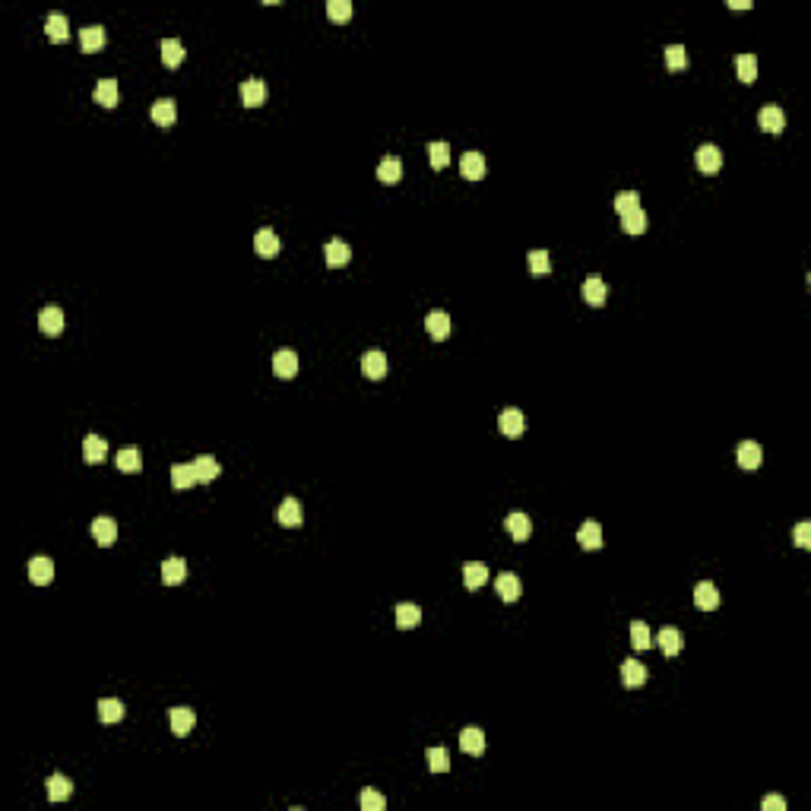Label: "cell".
Instances as JSON below:
<instances>
[{
	"instance_id": "obj_1",
	"label": "cell",
	"mask_w": 811,
	"mask_h": 811,
	"mask_svg": "<svg viewBox=\"0 0 811 811\" xmlns=\"http://www.w3.org/2000/svg\"><path fill=\"white\" fill-rule=\"evenodd\" d=\"M460 172H463V178H466V181H482V178H485V172H489V165H485V156H482V152H475V149L463 152Z\"/></svg>"
},
{
	"instance_id": "obj_2",
	"label": "cell",
	"mask_w": 811,
	"mask_h": 811,
	"mask_svg": "<svg viewBox=\"0 0 811 811\" xmlns=\"http://www.w3.org/2000/svg\"><path fill=\"white\" fill-rule=\"evenodd\" d=\"M38 330H42L45 336H61L64 333V311L57 308V304L42 308V314H38Z\"/></svg>"
},
{
	"instance_id": "obj_3",
	"label": "cell",
	"mask_w": 811,
	"mask_h": 811,
	"mask_svg": "<svg viewBox=\"0 0 811 811\" xmlns=\"http://www.w3.org/2000/svg\"><path fill=\"white\" fill-rule=\"evenodd\" d=\"M254 248H257V254H260L263 260H273V257H279L282 241H279V235H276L273 228H260L257 238H254Z\"/></svg>"
},
{
	"instance_id": "obj_4",
	"label": "cell",
	"mask_w": 811,
	"mask_h": 811,
	"mask_svg": "<svg viewBox=\"0 0 811 811\" xmlns=\"http://www.w3.org/2000/svg\"><path fill=\"white\" fill-rule=\"evenodd\" d=\"M29 580H32L35 586H48L51 580H54V564H51V558L35 555L32 561H29Z\"/></svg>"
},
{
	"instance_id": "obj_5",
	"label": "cell",
	"mask_w": 811,
	"mask_h": 811,
	"mask_svg": "<svg viewBox=\"0 0 811 811\" xmlns=\"http://www.w3.org/2000/svg\"><path fill=\"white\" fill-rule=\"evenodd\" d=\"M362 371H364V378L384 380V374H387V355L380 349L364 352V355H362Z\"/></svg>"
},
{
	"instance_id": "obj_6",
	"label": "cell",
	"mask_w": 811,
	"mask_h": 811,
	"mask_svg": "<svg viewBox=\"0 0 811 811\" xmlns=\"http://www.w3.org/2000/svg\"><path fill=\"white\" fill-rule=\"evenodd\" d=\"M609 298V285H605V279L602 276H586L583 279V302L586 304H593V308H599V304Z\"/></svg>"
},
{
	"instance_id": "obj_7",
	"label": "cell",
	"mask_w": 811,
	"mask_h": 811,
	"mask_svg": "<svg viewBox=\"0 0 811 811\" xmlns=\"http://www.w3.org/2000/svg\"><path fill=\"white\" fill-rule=\"evenodd\" d=\"M736 460H738V466H742V469H757L764 463L761 444H757V440H742L738 450H736Z\"/></svg>"
},
{
	"instance_id": "obj_8",
	"label": "cell",
	"mask_w": 811,
	"mask_h": 811,
	"mask_svg": "<svg viewBox=\"0 0 811 811\" xmlns=\"http://www.w3.org/2000/svg\"><path fill=\"white\" fill-rule=\"evenodd\" d=\"M302 520H304V510L295 498H285L276 507V523H282V526H302Z\"/></svg>"
},
{
	"instance_id": "obj_9",
	"label": "cell",
	"mask_w": 811,
	"mask_h": 811,
	"mask_svg": "<svg viewBox=\"0 0 811 811\" xmlns=\"http://www.w3.org/2000/svg\"><path fill=\"white\" fill-rule=\"evenodd\" d=\"M621 685L631 687V691H637V687L646 685V666L637 660H625V666H621Z\"/></svg>"
},
{
	"instance_id": "obj_10",
	"label": "cell",
	"mask_w": 811,
	"mask_h": 811,
	"mask_svg": "<svg viewBox=\"0 0 811 811\" xmlns=\"http://www.w3.org/2000/svg\"><path fill=\"white\" fill-rule=\"evenodd\" d=\"M757 124H761V131H767V133H783L786 131V114L777 108V105H767V108H761V114H757Z\"/></svg>"
},
{
	"instance_id": "obj_11",
	"label": "cell",
	"mask_w": 811,
	"mask_h": 811,
	"mask_svg": "<svg viewBox=\"0 0 811 811\" xmlns=\"http://www.w3.org/2000/svg\"><path fill=\"white\" fill-rule=\"evenodd\" d=\"M273 374L276 378H295L298 374V355L292 349H279L273 355Z\"/></svg>"
},
{
	"instance_id": "obj_12",
	"label": "cell",
	"mask_w": 811,
	"mask_h": 811,
	"mask_svg": "<svg viewBox=\"0 0 811 811\" xmlns=\"http://www.w3.org/2000/svg\"><path fill=\"white\" fill-rule=\"evenodd\" d=\"M498 428H501V434H507V438H520L523 428H526V419H523L520 409H504V412L498 415Z\"/></svg>"
},
{
	"instance_id": "obj_13",
	"label": "cell",
	"mask_w": 811,
	"mask_h": 811,
	"mask_svg": "<svg viewBox=\"0 0 811 811\" xmlns=\"http://www.w3.org/2000/svg\"><path fill=\"white\" fill-rule=\"evenodd\" d=\"M577 542L583 545L586 551H596V549H602V526H599L596 520H586V523H580V530H577Z\"/></svg>"
},
{
	"instance_id": "obj_14",
	"label": "cell",
	"mask_w": 811,
	"mask_h": 811,
	"mask_svg": "<svg viewBox=\"0 0 811 811\" xmlns=\"http://www.w3.org/2000/svg\"><path fill=\"white\" fill-rule=\"evenodd\" d=\"M694 605H697V609H704V612H713V609H720V590H716L710 580L697 583L694 586Z\"/></svg>"
},
{
	"instance_id": "obj_15",
	"label": "cell",
	"mask_w": 811,
	"mask_h": 811,
	"mask_svg": "<svg viewBox=\"0 0 811 811\" xmlns=\"http://www.w3.org/2000/svg\"><path fill=\"white\" fill-rule=\"evenodd\" d=\"M45 789H48L51 802H67V798L73 796V783H70L64 773H51V777L45 780Z\"/></svg>"
},
{
	"instance_id": "obj_16",
	"label": "cell",
	"mask_w": 811,
	"mask_h": 811,
	"mask_svg": "<svg viewBox=\"0 0 811 811\" xmlns=\"http://www.w3.org/2000/svg\"><path fill=\"white\" fill-rule=\"evenodd\" d=\"M241 102L248 105V108H260V105L267 102V83H263V80L241 83Z\"/></svg>"
},
{
	"instance_id": "obj_17",
	"label": "cell",
	"mask_w": 811,
	"mask_h": 811,
	"mask_svg": "<svg viewBox=\"0 0 811 811\" xmlns=\"http://www.w3.org/2000/svg\"><path fill=\"white\" fill-rule=\"evenodd\" d=\"M323 257H327V263H330V267H345V263L352 260V248L345 244V241L333 238V241H327V244H323Z\"/></svg>"
},
{
	"instance_id": "obj_18",
	"label": "cell",
	"mask_w": 811,
	"mask_h": 811,
	"mask_svg": "<svg viewBox=\"0 0 811 811\" xmlns=\"http://www.w3.org/2000/svg\"><path fill=\"white\" fill-rule=\"evenodd\" d=\"M168 722H172L174 736H187V732L193 729V722H197V716H193L191 707H172V710H168Z\"/></svg>"
},
{
	"instance_id": "obj_19",
	"label": "cell",
	"mask_w": 811,
	"mask_h": 811,
	"mask_svg": "<svg viewBox=\"0 0 811 811\" xmlns=\"http://www.w3.org/2000/svg\"><path fill=\"white\" fill-rule=\"evenodd\" d=\"M720 165H722L720 146L704 143L701 149H697V168H701V172H707V174H713V172H720Z\"/></svg>"
},
{
	"instance_id": "obj_20",
	"label": "cell",
	"mask_w": 811,
	"mask_h": 811,
	"mask_svg": "<svg viewBox=\"0 0 811 811\" xmlns=\"http://www.w3.org/2000/svg\"><path fill=\"white\" fill-rule=\"evenodd\" d=\"M149 117L156 121L158 127H172V124H174V117H178V108H174L172 98H158V102H152Z\"/></svg>"
},
{
	"instance_id": "obj_21",
	"label": "cell",
	"mask_w": 811,
	"mask_h": 811,
	"mask_svg": "<svg viewBox=\"0 0 811 811\" xmlns=\"http://www.w3.org/2000/svg\"><path fill=\"white\" fill-rule=\"evenodd\" d=\"M504 526H507V533H510L514 542H526L530 533H533V520L526 514H510L507 520H504Z\"/></svg>"
},
{
	"instance_id": "obj_22",
	"label": "cell",
	"mask_w": 811,
	"mask_h": 811,
	"mask_svg": "<svg viewBox=\"0 0 811 811\" xmlns=\"http://www.w3.org/2000/svg\"><path fill=\"white\" fill-rule=\"evenodd\" d=\"M105 456H108V444H105V438L89 434V438L83 440V460L89 463V466H96V463H105Z\"/></svg>"
},
{
	"instance_id": "obj_23",
	"label": "cell",
	"mask_w": 811,
	"mask_h": 811,
	"mask_svg": "<svg viewBox=\"0 0 811 811\" xmlns=\"http://www.w3.org/2000/svg\"><path fill=\"white\" fill-rule=\"evenodd\" d=\"M425 330L431 339H447L450 336V314H444V311H431V314L425 317Z\"/></svg>"
},
{
	"instance_id": "obj_24",
	"label": "cell",
	"mask_w": 811,
	"mask_h": 811,
	"mask_svg": "<svg viewBox=\"0 0 811 811\" xmlns=\"http://www.w3.org/2000/svg\"><path fill=\"white\" fill-rule=\"evenodd\" d=\"M463 583H466V590H482V586L489 583V567L482 561H469L463 567Z\"/></svg>"
},
{
	"instance_id": "obj_25",
	"label": "cell",
	"mask_w": 811,
	"mask_h": 811,
	"mask_svg": "<svg viewBox=\"0 0 811 811\" xmlns=\"http://www.w3.org/2000/svg\"><path fill=\"white\" fill-rule=\"evenodd\" d=\"M45 32H48V38L51 42H67L70 38V22H67V16L64 13H48V20H45Z\"/></svg>"
},
{
	"instance_id": "obj_26",
	"label": "cell",
	"mask_w": 811,
	"mask_h": 811,
	"mask_svg": "<svg viewBox=\"0 0 811 811\" xmlns=\"http://www.w3.org/2000/svg\"><path fill=\"white\" fill-rule=\"evenodd\" d=\"M184 577H187L184 558H165V564H162V580H165L168 586H178V583H184Z\"/></svg>"
},
{
	"instance_id": "obj_27",
	"label": "cell",
	"mask_w": 811,
	"mask_h": 811,
	"mask_svg": "<svg viewBox=\"0 0 811 811\" xmlns=\"http://www.w3.org/2000/svg\"><path fill=\"white\" fill-rule=\"evenodd\" d=\"M191 466H193V473H197V482H203V485H207V482H213L216 475L222 473V466L216 463V456H209V454L197 456V460H193Z\"/></svg>"
},
{
	"instance_id": "obj_28",
	"label": "cell",
	"mask_w": 811,
	"mask_h": 811,
	"mask_svg": "<svg viewBox=\"0 0 811 811\" xmlns=\"http://www.w3.org/2000/svg\"><path fill=\"white\" fill-rule=\"evenodd\" d=\"M92 539H96L98 545H111L117 539V523L111 520V516H98V520H92Z\"/></svg>"
},
{
	"instance_id": "obj_29",
	"label": "cell",
	"mask_w": 811,
	"mask_h": 811,
	"mask_svg": "<svg viewBox=\"0 0 811 811\" xmlns=\"http://www.w3.org/2000/svg\"><path fill=\"white\" fill-rule=\"evenodd\" d=\"M495 590L504 602H514V599H520V577H516V574H507V571L498 574Z\"/></svg>"
},
{
	"instance_id": "obj_30",
	"label": "cell",
	"mask_w": 811,
	"mask_h": 811,
	"mask_svg": "<svg viewBox=\"0 0 811 811\" xmlns=\"http://www.w3.org/2000/svg\"><path fill=\"white\" fill-rule=\"evenodd\" d=\"M460 748L466 751V754H482V751H485V732L475 726H466L460 732Z\"/></svg>"
},
{
	"instance_id": "obj_31",
	"label": "cell",
	"mask_w": 811,
	"mask_h": 811,
	"mask_svg": "<svg viewBox=\"0 0 811 811\" xmlns=\"http://www.w3.org/2000/svg\"><path fill=\"white\" fill-rule=\"evenodd\" d=\"M105 42H108V35H105L102 26H86L83 32H80V45H83V51H102Z\"/></svg>"
},
{
	"instance_id": "obj_32",
	"label": "cell",
	"mask_w": 811,
	"mask_h": 811,
	"mask_svg": "<svg viewBox=\"0 0 811 811\" xmlns=\"http://www.w3.org/2000/svg\"><path fill=\"white\" fill-rule=\"evenodd\" d=\"M378 178H380V184H396V181L403 178V162H399L396 156H387V158H380V165H378Z\"/></svg>"
},
{
	"instance_id": "obj_33",
	"label": "cell",
	"mask_w": 811,
	"mask_h": 811,
	"mask_svg": "<svg viewBox=\"0 0 811 811\" xmlns=\"http://www.w3.org/2000/svg\"><path fill=\"white\" fill-rule=\"evenodd\" d=\"M419 621H422V609L415 602H399L396 605V627L409 631V627H415Z\"/></svg>"
},
{
	"instance_id": "obj_34",
	"label": "cell",
	"mask_w": 811,
	"mask_h": 811,
	"mask_svg": "<svg viewBox=\"0 0 811 811\" xmlns=\"http://www.w3.org/2000/svg\"><path fill=\"white\" fill-rule=\"evenodd\" d=\"M172 485L174 489H191V485H197V473H193L191 463H174L172 466Z\"/></svg>"
},
{
	"instance_id": "obj_35",
	"label": "cell",
	"mask_w": 811,
	"mask_h": 811,
	"mask_svg": "<svg viewBox=\"0 0 811 811\" xmlns=\"http://www.w3.org/2000/svg\"><path fill=\"white\" fill-rule=\"evenodd\" d=\"M98 720H102V722H121V720H124V704L117 701V697H105V701H98Z\"/></svg>"
},
{
	"instance_id": "obj_36",
	"label": "cell",
	"mask_w": 811,
	"mask_h": 811,
	"mask_svg": "<svg viewBox=\"0 0 811 811\" xmlns=\"http://www.w3.org/2000/svg\"><path fill=\"white\" fill-rule=\"evenodd\" d=\"M184 54H187V51H184V45H181L178 38H165V42H162V64H165V67L174 70L181 61H184Z\"/></svg>"
},
{
	"instance_id": "obj_37",
	"label": "cell",
	"mask_w": 811,
	"mask_h": 811,
	"mask_svg": "<svg viewBox=\"0 0 811 811\" xmlns=\"http://www.w3.org/2000/svg\"><path fill=\"white\" fill-rule=\"evenodd\" d=\"M92 98H96L102 108H114L117 105V83L114 80H102V83L96 86V92H92Z\"/></svg>"
},
{
	"instance_id": "obj_38",
	"label": "cell",
	"mask_w": 811,
	"mask_h": 811,
	"mask_svg": "<svg viewBox=\"0 0 811 811\" xmlns=\"http://www.w3.org/2000/svg\"><path fill=\"white\" fill-rule=\"evenodd\" d=\"M428 162H431V168H447L450 165V146L444 143V140L428 143Z\"/></svg>"
},
{
	"instance_id": "obj_39",
	"label": "cell",
	"mask_w": 811,
	"mask_h": 811,
	"mask_svg": "<svg viewBox=\"0 0 811 811\" xmlns=\"http://www.w3.org/2000/svg\"><path fill=\"white\" fill-rule=\"evenodd\" d=\"M621 228H625L627 235H643L646 232V213L643 209H631V213L621 216Z\"/></svg>"
},
{
	"instance_id": "obj_40",
	"label": "cell",
	"mask_w": 811,
	"mask_h": 811,
	"mask_svg": "<svg viewBox=\"0 0 811 811\" xmlns=\"http://www.w3.org/2000/svg\"><path fill=\"white\" fill-rule=\"evenodd\" d=\"M736 70L742 83H754L757 80V57L754 54H738L736 57Z\"/></svg>"
},
{
	"instance_id": "obj_41",
	"label": "cell",
	"mask_w": 811,
	"mask_h": 811,
	"mask_svg": "<svg viewBox=\"0 0 811 811\" xmlns=\"http://www.w3.org/2000/svg\"><path fill=\"white\" fill-rule=\"evenodd\" d=\"M425 761H428V770H434V773H444V770H450L447 748H428L425 751Z\"/></svg>"
},
{
	"instance_id": "obj_42",
	"label": "cell",
	"mask_w": 811,
	"mask_h": 811,
	"mask_svg": "<svg viewBox=\"0 0 811 811\" xmlns=\"http://www.w3.org/2000/svg\"><path fill=\"white\" fill-rule=\"evenodd\" d=\"M660 646H662V653H666V656H678L681 634L675 631V627H662V631H660Z\"/></svg>"
},
{
	"instance_id": "obj_43",
	"label": "cell",
	"mask_w": 811,
	"mask_h": 811,
	"mask_svg": "<svg viewBox=\"0 0 811 811\" xmlns=\"http://www.w3.org/2000/svg\"><path fill=\"white\" fill-rule=\"evenodd\" d=\"M140 466H143V460H140L137 447H124L117 454V469H121V473H137Z\"/></svg>"
},
{
	"instance_id": "obj_44",
	"label": "cell",
	"mask_w": 811,
	"mask_h": 811,
	"mask_svg": "<svg viewBox=\"0 0 811 811\" xmlns=\"http://www.w3.org/2000/svg\"><path fill=\"white\" fill-rule=\"evenodd\" d=\"M687 51H685V45H669L666 48V67L669 70H685L687 67Z\"/></svg>"
},
{
	"instance_id": "obj_45",
	"label": "cell",
	"mask_w": 811,
	"mask_h": 811,
	"mask_svg": "<svg viewBox=\"0 0 811 811\" xmlns=\"http://www.w3.org/2000/svg\"><path fill=\"white\" fill-rule=\"evenodd\" d=\"M631 643H634V650H650V646H653L650 627H646L643 621H634L631 625Z\"/></svg>"
},
{
	"instance_id": "obj_46",
	"label": "cell",
	"mask_w": 811,
	"mask_h": 811,
	"mask_svg": "<svg viewBox=\"0 0 811 811\" xmlns=\"http://www.w3.org/2000/svg\"><path fill=\"white\" fill-rule=\"evenodd\" d=\"M327 16H330L333 22L352 20V3L349 0H330V3H327Z\"/></svg>"
},
{
	"instance_id": "obj_47",
	"label": "cell",
	"mask_w": 811,
	"mask_h": 811,
	"mask_svg": "<svg viewBox=\"0 0 811 811\" xmlns=\"http://www.w3.org/2000/svg\"><path fill=\"white\" fill-rule=\"evenodd\" d=\"M526 267H530V273H549V269H551L549 251H530V257H526Z\"/></svg>"
},
{
	"instance_id": "obj_48",
	"label": "cell",
	"mask_w": 811,
	"mask_h": 811,
	"mask_svg": "<svg viewBox=\"0 0 811 811\" xmlns=\"http://www.w3.org/2000/svg\"><path fill=\"white\" fill-rule=\"evenodd\" d=\"M640 207V197H637V191H621L618 197H615V209H618L621 216L625 213H631V209H637Z\"/></svg>"
},
{
	"instance_id": "obj_49",
	"label": "cell",
	"mask_w": 811,
	"mask_h": 811,
	"mask_svg": "<svg viewBox=\"0 0 811 811\" xmlns=\"http://www.w3.org/2000/svg\"><path fill=\"white\" fill-rule=\"evenodd\" d=\"M362 808L364 811H384L387 808V798L380 796L378 789H364L362 792Z\"/></svg>"
},
{
	"instance_id": "obj_50",
	"label": "cell",
	"mask_w": 811,
	"mask_h": 811,
	"mask_svg": "<svg viewBox=\"0 0 811 811\" xmlns=\"http://www.w3.org/2000/svg\"><path fill=\"white\" fill-rule=\"evenodd\" d=\"M792 539H796L798 549H811V523H805V520L798 523V526H796V536H792Z\"/></svg>"
},
{
	"instance_id": "obj_51",
	"label": "cell",
	"mask_w": 811,
	"mask_h": 811,
	"mask_svg": "<svg viewBox=\"0 0 811 811\" xmlns=\"http://www.w3.org/2000/svg\"><path fill=\"white\" fill-rule=\"evenodd\" d=\"M761 808L764 811H786V798L783 796H767L761 802Z\"/></svg>"
},
{
	"instance_id": "obj_52",
	"label": "cell",
	"mask_w": 811,
	"mask_h": 811,
	"mask_svg": "<svg viewBox=\"0 0 811 811\" xmlns=\"http://www.w3.org/2000/svg\"><path fill=\"white\" fill-rule=\"evenodd\" d=\"M751 0H729V10H748Z\"/></svg>"
}]
</instances>
